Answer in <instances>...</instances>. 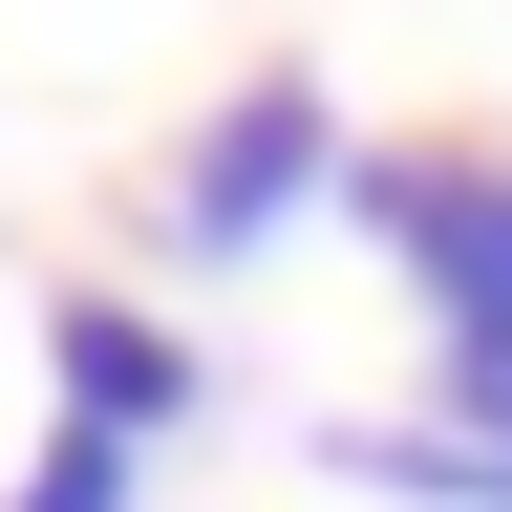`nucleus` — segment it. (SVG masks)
<instances>
[{
    "label": "nucleus",
    "mask_w": 512,
    "mask_h": 512,
    "mask_svg": "<svg viewBox=\"0 0 512 512\" xmlns=\"http://www.w3.org/2000/svg\"><path fill=\"white\" fill-rule=\"evenodd\" d=\"M342 171L363 150H342V107H320V64H256V86H214V128L171 150V256L192 278H256Z\"/></svg>",
    "instance_id": "f257e3e1"
},
{
    "label": "nucleus",
    "mask_w": 512,
    "mask_h": 512,
    "mask_svg": "<svg viewBox=\"0 0 512 512\" xmlns=\"http://www.w3.org/2000/svg\"><path fill=\"white\" fill-rule=\"evenodd\" d=\"M342 214L406 256L427 342H491V320H512V150H363Z\"/></svg>",
    "instance_id": "f03ea898"
},
{
    "label": "nucleus",
    "mask_w": 512,
    "mask_h": 512,
    "mask_svg": "<svg viewBox=\"0 0 512 512\" xmlns=\"http://www.w3.org/2000/svg\"><path fill=\"white\" fill-rule=\"evenodd\" d=\"M43 384H64V427H107V448H192V406H214L192 320H150V299H43Z\"/></svg>",
    "instance_id": "7ed1b4c3"
},
{
    "label": "nucleus",
    "mask_w": 512,
    "mask_h": 512,
    "mask_svg": "<svg viewBox=\"0 0 512 512\" xmlns=\"http://www.w3.org/2000/svg\"><path fill=\"white\" fill-rule=\"evenodd\" d=\"M320 470L384 512H512V427H320Z\"/></svg>",
    "instance_id": "20e7f679"
},
{
    "label": "nucleus",
    "mask_w": 512,
    "mask_h": 512,
    "mask_svg": "<svg viewBox=\"0 0 512 512\" xmlns=\"http://www.w3.org/2000/svg\"><path fill=\"white\" fill-rule=\"evenodd\" d=\"M0 512H150V448H107V427H43V470L0 491Z\"/></svg>",
    "instance_id": "39448f33"
}]
</instances>
